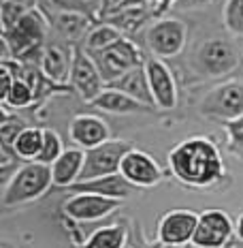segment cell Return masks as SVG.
I'll list each match as a JSON object with an SVG mask.
<instances>
[{
  "label": "cell",
  "instance_id": "836d02e7",
  "mask_svg": "<svg viewBox=\"0 0 243 248\" xmlns=\"http://www.w3.org/2000/svg\"><path fill=\"white\" fill-rule=\"evenodd\" d=\"M156 4H158L156 15H160V13H164V11H167V9L175 7V4H177V0H156Z\"/></svg>",
  "mask_w": 243,
  "mask_h": 248
},
{
  "label": "cell",
  "instance_id": "5bb4252c",
  "mask_svg": "<svg viewBox=\"0 0 243 248\" xmlns=\"http://www.w3.org/2000/svg\"><path fill=\"white\" fill-rule=\"evenodd\" d=\"M120 173L137 188H149V186H156L162 180L160 165L149 154L134 148L124 156L120 165Z\"/></svg>",
  "mask_w": 243,
  "mask_h": 248
},
{
  "label": "cell",
  "instance_id": "e0dca14e",
  "mask_svg": "<svg viewBox=\"0 0 243 248\" xmlns=\"http://www.w3.org/2000/svg\"><path fill=\"white\" fill-rule=\"evenodd\" d=\"M71 69H73V49L66 51L60 45H49L41 54V71H43L45 79L51 84L62 86L71 77Z\"/></svg>",
  "mask_w": 243,
  "mask_h": 248
},
{
  "label": "cell",
  "instance_id": "d4e9b609",
  "mask_svg": "<svg viewBox=\"0 0 243 248\" xmlns=\"http://www.w3.org/2000/svg\"><path fill=\"white\" fill-rule=\"evenodd\" d=\"M54 24L66 39H79L87 28V17L77 11H62Z\"/></svg>",
  "mask_w": 243,
  "mask_h": 248
},
{
  "label": "cell",
  "instance_id": "4fadbf2b",
  "mask_svg": "<svg viewBox=\"0 0 243 248\" xmlns=\"http://www.w3.org/2000/svg\"><path fill=\"white\" fill-rule=\"evenodd\" d=\"M145 73L154 96V105L160 109H173L177 105V88H175L171 69L162 62V58L154 56V58L145 60Z\"/></svg>",
  "mask_w": 243,
  "mask_h": 248
},
{
  "label": "cell",
  "instance_id": "277c9868",
  "mask_svg": "<svg viewBox=\"0 0 243 248\" xmlns=\"http://www.w3.org/2000/svg\"><path fill=\"white\" fill-rule=\"evenodd\" d=\"M87 54H90V51H87ZM90 56L94 58L105 84H113L115 79L126 75L128 71L145 64V62H141V51H139V47L130 39H122L107 49L92 51Z\"/></svg>",
  "mask_w": 243,
  "mask_h": 248
},
{
  "label": "cell",
  "instance_id": "f1b7e54d",
  "mask_svg": "<svg viewBox=\"0 0 243 248\" xmlns=\"http://www.w3.org/2000/svg\"><path fill=\"white\" fill-rule=\"evenodd\" d=\"M224 24L237 37H243V0H226Z\"/></svg>",
  "mask_w": 243,
  "mask_h": 248
},
{
  "label": "cell",
  "instance_id": "8992f818",
  "mask_svg": "<svg viewBox=\"0 0 243 248\" xmlns=\"http://www.w3.org/2000/svg\"><path fill=\"white\" fill-rule=\"evenodd\" d=\"M130 150H132L130 141H124V139H113V141L109 139V141L100 143V146L86 150V163H84V171H81L79 182L102 178V175H109V173H117L124 156Z\"/></svg>",
  "mask_w": 243,
  "mask_h": 248
},
{
  "label": "cell",
  "instance_id": "8d00e7d4",
  "mask_svg": "<svg viewBox=\"0 0 243 248\" xmlns=\"http://www.w3.org/2000/svg\"><path fill=\"white\" fill-rule=\"evenodd\" d=\"M241 54H243V49H241Z\"/></svg>",
  "mask_w": 243,
  "mask_h": 248
},
{
  "label": "cell",
  "instance_id": "603a6c76",
  "mask_svg": "<svg viewBox=\"0 0 243 248\" xmlns=\"http://www.w3.org/2000/svg\"><path fill=\"white\" fill-rule=\"evenodd\" d=\"M126 246V229L122 225H109L96 229L86 240L84 248H124Z\"/></svg>",
  "mask_w": 243,
  "mask_h": 248
},
{
  "label": "cell",
  "instance_id": "ac0fdd59",
  "mask_svg": "<svg viewBox=\"0 0 243 248\" xmlns=\"http://www.w3.org/2000/svg\"><path fill=\"white\" fill-rule=\"evenodd\" d=\"M86 163V150L71 148L60 154V158L51 165V175H54V184L60 188H69L75 182H79L81 171H84Z\"/></svg>",
  "mask_w": 243,
  "mask_h": 248
},
{
  "label": "cell",
  "instance_id": "4316f807",
  "mask_svg": "<svg viewBox=\"0 0 243 248\" xmlns=\"http://www.w3.org/2000/svg\"><path fill=\"white\" fill-rule=\"evenodd\" d=\"M28 126L22 118H17V116H9V111H7V107L2 105V122H0V146L2 148H9V150H13V143H15V139H17V135L24 131V128Z\"/></svg>",
  "mask_w": 243,
  "mask_h": 248
},
{
  "label": "cell",
  "instance_id": "6da1fadb",
  "mask_svg": "<svg viewBox=\"0 0 243 248\" xmlns=\"http://www.w3.org/2000/svg\"><path fill=\"white\" fill-rule=\"evenodd\" d=\"M169 167L175 178L190 188H209L224 173L218 148L207 137L179 141L169 154Z\"/></svg>",
  "mask_w": 243,
  "mask_h": 248
},
{
  "label": "cell",
  "instance_id": "e575fe53",
  "mask_svg": "<svg viewBox=\"0 0 243 248\" xmlns=\"http://www.w3.org/2000/svg\"><path fill=\"white\" fill-rule=\"evenodd\" d=\"M235 235L243 242V214L239 216V220H237V225H235Z\"/></svg>",
  "mask_w": 243,
  "mask_h": 248
},
{
  "label": "cell",
  "instance_id": "7a4b0ae2",
  "mask_svg": "<svg viewBox=\"0 0 243 248\" xmlns=\"http://www.w3.org/2000/svg\"><path fill=\"white\" fill-rule=\"evenodd\" d=\"M51 184H54L51 165H45L39 161H28L13 173L11 182L4 186L2 205L4 208H13V205L30 203V201L43 197L49 190Z\"/></svg>",
  "mask_w": 243,
  "mask_h": 248
},
{
  "label": "cell",
  "instance_id": "44dd1931",
  "mask_svg": "<svg viewBox=\"0 0 243 248\" xmlns=\"http://www.w3.org/2000/svg\"><path fill=\"white\" fill-rule=\"evenodd\" d=\"M43 141H45V128H37V126H26L22 133L17 135L13 143V152L17 154V158L22 161H37L41 150H43Z\"/></svg>",
  "mask_w": 243,
  "mask_h": 248
},
{
  "label": "cell",
  "instance_id": "ba28073f",
  "mask_svg": "<svg viewBox=\"0 0 243 248\" xmlns=\"http://www.w3.org/2000/svg\"><path fill=\"white\" fill-rule=\"evenodd\" d=\"M120 205V199L102 197V195L94 193H75L62 203V212H64V216H69L71 220H77V223H92V220H98L102 216H109Z\"/></svg>",
  "mask_w": 243,
  "mask_h": 248
},
{
  "label": "cell",
  "instance_id": "1f68e13d",
  "mask_svg": "<svg viewBox=\"0 0 243 248\" xmlns=\"http://www.w3.org/2000/svg\"><path fill=\"white\" fill-rule=\"evenodd\" d=\"M49 2H54L56 7L62 9V11H77L79 13L81 4H87V2H92V0H49Z\"/></svg>",
  "mask_w": 243,
  "mask_h": 248
},
{
  "label": "cell",
  "instance_id": "d590c367",
  "mask_svg": "<svg viewBox=\"0 0 243 248\" xmlns=\"http://www.w3.org/2000/svg\"><path fill=\"white\" fill-rule=\"evenodd\" d=\"M179 248H199L196 244H192V242H190V244H186V246H179Z\"/></svg>",
  "mask_w": 243,
  "mask_h": 248
},
{
  "label": "cell",
  "instance_id": "2e32d148",
  "mask_svg": "<svg viewBox=\"0 0 243 248\" xmlns=\"http://www.w3.org/2000/svg\"><path fill=\"white\" fill-rule=\"evenodd\" d=\"M69 137L77 148L92 150L109 141V126L96 116H77L69 126Z\"/></svg>",
  "mask_w": 243,
  "mask_h": 248
},
{
  "label": "cell",
  "instance_id": "9a60e30c",
  "mask_svg": "<svg viewBox=\"0 0 243 248\" xmlns=\"http://www.w3.org/2000/svg\"><path fill=\"white\" fill-rule=\"evenodd\" d=\"M69 193H94V195H102V197H111V199H128L132 193H137V186H132L124 175L117 173H109L102 175V178H94V180H86V182H77L73 186H69Z\"/></svg>",
  "mask_w": 243,
  "mask_h": 248
},
{
  "label": "cell",
  "instance_id": "5b68a950",
  "mask_svg": "<svg viewBox=\"0 0 243 248\" xmlns=\"http://www.w3.org/2000/svg\"><path fill=\"white\" fill-rule=\"evenodd\" d=\"M200 116L214 120H237L243 116V81H226L215 86L200 101Z\"/></svg>",
  "mask_w": 243,
  "mask_h": 248
},
{
  "label": "cell",
  "instance_id": "7402d4cb",
  "mask_svg": "<svg viewBox=\"0 0 243 248\" xmlns=\"http://www.w3.org/2000/svg\"><path fill=\"white\" fill-rule=\"evenodd\" d=\"M149 15H156V7H154V4H139V7H128L120 13L111 15L107 24H113L115 28H120L122 32H130V30L139 28Z\"/></svg>",
  "mask_w": 243,
  "mask_h": 248
},
{
  "label": "cell",
  "instance_id": "8fae6325",
  "mask_svg": "<svg viewBox=\"0 0 243 248\" xmlns=\"http://www.w3.org/2000/svg\"><path fill=\"white\" fill-rule=\"evenodd\" d=\"M199 216L192 210H173L164 214L158 223V244L164 246H186L192 242L196 225H199Z\"/></svg>",
  "mask_w": 243,
  "mask_h": 248
},
{
  "label": "cell",
  "instance_id": "d6986e66",
  "mask_svg": "<svg viewBox=\"0 0 243 248\" xmlns=\"http://www.w3.org/2000/svg\"><path fill=\"white\" fill-rule=\"evenodd\" d=\"M94 109L109 111V113H139V111H149L152 107L143 105L141 101L128 96L126 92L115 90V88H105L94 101L90 103Z\"/></svg>",
  "mask_w": 243,
  "mask_h": 248
},
{
  "label": "cell",
  "instance_id": "7c38bea8",
  "mask_svg": "<svg viewBox=\"0 0 243 248\" xmlns=\"http://www.w3.org/2000/svg\"><path fill=\"white\" fill-rule=\"evenodd\" d=\"M71 86L77 90L86 103H92L105 90V79L98 71L94 58L87 51L73 49V69H71Z\"/></svg>",
  "mask_w": 243,
  "mask_h": 248
},
{
  "label": "cell",
  "instance_id": "484cf974",
  "mask_svg": "<svg viewBox=\"0 0 243 248\" xmlns=\"http://www.w3.org/2000/svg\"><path fill=\"white\" fill-rule=\"evenodd\" d=\"M34 99H37V94H34V90L28 86V81H24L22 77H17L13 88H11V92H9V96L2 101V105L13 107V109H24V107L32 105Z\"/></svg>",
  "mask_w": 243,
  "mask_h": 248
},
{
  "label": "cell",
  "instance_id": "83f0119b",
  "mask_svg": "<svg viewBox=\"0 0 243 248\" xmlns=\"http://www.w3.org/2000/svg\"><path fill=\"white\" fill-rule=\"evenodd\" d=\"M64 152L62 148V139L58 137V133H54L51 128H45V141H43V150H41L39 163H45V165H54L56 161L60 158V154Z\"/></svg>",
  "mask_w": 243,
  "mask_h": 248
},
{
  "label": "cell",
  "instance_id": "4dcf8cb0",
  "mask_svg": "<svg viewBox=\"0 0 243 248\" xmlns=\"http://www.w3.org/2000/svg\"><path fill=\"white\" fill-rule=\"evenodd\" d=\"M226 133H229V137H230L232 143L243 146V116L237 118V120L226 122Z\"/></svg>",
  "mask_w": 243,
  "mask_h": 248
},
{
  "label": "cell",
  "instance_id": "30bf717a",
  "mask_svg": "<svg viewBox=\"0 0 243 248\" xmlns=\"http://www.w3.org/2000/svg\"><path fill=\"white\" fill-rule=\"evenodd\" d=\"M196 62H199V69L203 73H207L209 77H220L232 73L239 66V54L229 41L214 39L199 47Z\"/></svg>",
  "mask_w": 243,
  "mask_h": 248
},
{
  "label": "cell",
  "instance_id": "f546056e",
  "mask_svg": "<svg viewBox=\"0 0 243 248\" xmlns=\"http://www.w3.org/2000/svg\"><path fill=\"white\" fill-rule=\"evenodd\" d=\"M28 11L26 4L17 2V0H2L0 4V22H2V32H9L15 24L22 19V15Z\"/></svg>",
  "mask_w": 243,
  "mask_h": 248
},
{
  "label": "cell",
  "instance_id": "d6a6232c",
  "mask_svg": "<svg viewBox=\"0 0 243 248\" xmlns=\"http://www.w3.org/2000/svg\"><path fill=\"white\" fill-rule=\"evenodd\" d=\"M215 2V0H177L175 7L179 9H200V7H207V4Z\"/></svg>",
  "mask_w": 243,
  "mask_h": 248
},
{
  "label": "cell",
  "instance_id": "52a82bcc",
  "mask_svg": "<svg viewBox=\"0 0 243 248\" xmlns=\"http://www.w3.org/2000/svg\"><path fill=\"white\" fill-rule=\"evenodd\" d=\"M188 39V28L182 19H158L147 30V47L156 58L179 56Z\"/></svg>",
  "mask_w": 243,
  "mask_h": 248
},
{
  "label": "cell",
  "instance_id": "3957f363",
  "mask_svg": "<svg viewBox=\"0 0 243 248\" xmlns=\"http://www.w3.org/2000/svg\"><path fill=\"white\" fill-rule=\"evenodd\" d=\"M45 34H47L45 17L37 9H28L9 32H2V43L11 49V56L15 60L28 58L34 49L41 47Z\"/></svg>",
  "mask_w": 243,
  "mask_h": 248
},
{
  "label": "cell",
  "instance_id": "ffe728a7",
  "mask_svg": "<svg viewBox=\"0 0 243 248\" xmlns=\"http://www.w3.org/2000/svg\"><path fill=\"white\" fill-rule=\"evenodd\" d=\"M109 88H115V90L126 92L128 96L141 101L143 105L154 107V96L152 90H149V81H147V73H145V64L137 66V69L128 71L124 77L115 79L113 84H109Z\"/></svg>",
  "mask_w": 243,
  "mask_h": 248
},
{
  "label": "cell",
  "instance_id": "cb8c5ba5",
  "mask_svg": "<svg viewBox=\"0 0 243 248\" xmlns=\"http://www.w3.org/2000/svg\"><path fill=\"white\" fill-rule=\"evenodd\" d=\"M122 30L115 28L113 24H102V26H96L90 34L86 37V51H100V49H107L111 45H115L117 41H122Z\"/></svg>",
  "mask_w": 243,
  "mask_h": 248
},
{
  "label": "cell",
  "instance_id": "9c48e42d",
  "mask_svg": "<svg viewBox=\"0 0 243 248\" xmlns=\"http://www.w3.org/2000/svg\"><path fill=\"white\" fill-rule=\"evenodd\" d=\"M235 233L230 216L222 210H207L199 216L192 244L199 248H224Z\"/></svg>",
  "mask_w": 243,
  "mask_h": 248
}]
</instances>
